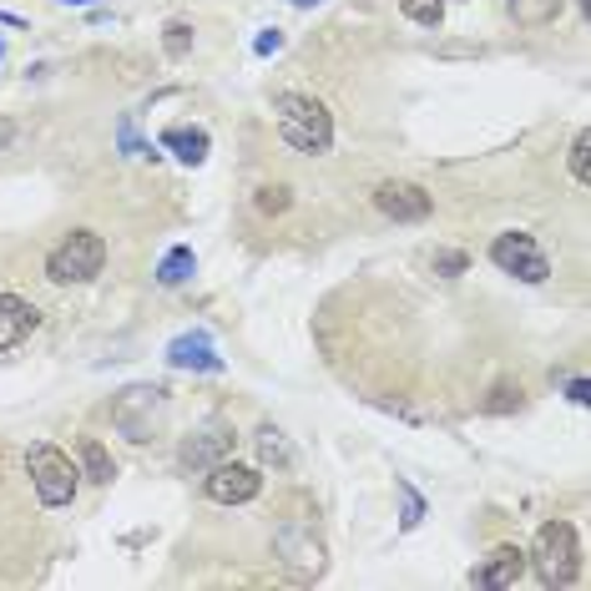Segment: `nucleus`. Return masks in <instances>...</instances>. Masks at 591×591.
Returning <instances> with one entry per match:
<instances>
[{"mask_svg":"<svg viewBox=\"0 0 591 591\" xmlns=\"http://www.w3.org/2000/svg\"><path fill=\"white\" fill-rule=\"evenodd\" d=\"M273 127L304 157H319V152L334 147V117H329V106L319 97H304V91H279L273 97Z\"/></svg>","mask_w":591,"mask_h":591,"instance_id":"f257e3e1","label":"nucleus"},{"mask_svg":"<svg viewBox=\"0 0 591 591\" xmlns=\"http://www.w3.org/2000/svg\"><path fill=\"white\" fill-rule=\"evenodd\" d=\"M526 562L536 566V577L547 587H571L581 577V541L571 521H547L531 541V556Z\"/></svg>","mask_w":591,"mask_h":591,"instance_id":"f03ea898","label":"nucleus"},{"mask_svg":"<svg viewBox=\"0 0 591 591\" xmlns=\"http://www.w3.org/2000/svg\"><path fill=\"white\" fill-rule=\"evenodd\" d=\"M273 556L283 562V571L298 581H313V577H324V566H329V547H324V536L313 531V521H283L279 531H273Z\"/></svg>","mask_w":591,"mask_h":591,"instance_id":"7ed1b4c3","label":"nucleus"},{"mask_svg":"<svg viewBox=\"0 0 591 591\" xmlns=\"http://www.w3.org/2000/svg\"><path fill=\"white\" fill-rule=\"evenodd\" d=\"M26 471H30V486H36L41 505L61 511V505H72V501H76L81 471L72 465V455H66V450H56V445H30Z\"/></svg>","mask_w":591,"mask_h":591,"instance_id":"20e7f679","label":"nucleus"},{"mask_svg":"<svg viewBox=\"0 0 591 591\" xmlns=\"http://www.w3.org/2000/svg\"><path fill=\"white\" fill-rule=\"evenodd\" d=\"M102 268H106V243L97 233H87V228H76V233H66L56 248H51L46 279L51 283H91Z\"/></svg>","mask_w":591,"mask_h":591,"instance_id":"39448f33","label":"nucleus"},{"mask_svg":"<svg viewBox=\"0 0 591 591\" xmlns=\"http://www.w3.org/2000/svg\"><path fill=\"white\" fill-rule=\"evenodd\" d=\"M167 420V389L157 385H127L117 399H112V425L127 435V440H152Z\"/></svg>","mask_w":591,"mask_h":591,"instance_id":"423d86ee","label":"nucleus"},{"mask_svg":"<svg viewBox=\"0 0 591 591\" xmlns=\"http://www.w3.org/2000/svg\"><path fill=\"white\" fill-rule=\"evenodd\" d=\"M490 264L501 268V273H511V279H521V283H547L551 279V258L536 248L531 233H496V243H490Z\"/></svg>","mask_w":591,"mask_h":591,"instance_id":"0eeeda50","label":"nucleus"},{"mask_svg":"<svg viewBox=\"0 0 591 591\" xmlns=\"http://www.w3.org/2000/svg\"><path fill=\"white\" fill-rule=\"evenodd\" d=\"M207 501H218V505H248L258 501V490H264V475L253 471V465H237L233 455L218 460L213 471H207Z\"/></svg>","mask_w":591,"mask_h":591,"instance_id":"6e6552de","label":"nucleus"},{"mask_svg":"<svg viewBox=\"0 0 591 591\" xmlns=\"http://www.w3.org/2000/svg\"><path fill=\"white\" fill-rule=\"evenodd\" d=\"M374 207H380L389 222H425L435 203H429V193L420 182H380V188H374Z\"/></svg>","mask_w":591,"mask_h":591,"instance_id":"1a4fd4ad","label":"nucleus"},{"mask_svg":"<svg viewBox=\"0 0 591 591\" xmlns=\"http://www.w3.org/2000/svg\"><path fill=\"white\" fill-rule=\"evenodd\" d=\"M167 364L172 370H193V374H222L228 364H222L218 344H213V334L207 329H193V334H178V339L167 344Z\"/></svg>","mask_w":591,"mask_h":591,"instance_id":"9d476101","label":"nucleus"},{"mask_svg":"<svg viewBox=\"0 0 591 591\" xmlns=\"http://www.w3.org/2000/svg\"><path fill=\"white\" fill-rule=\"evenodd\" d=\"M233 445H237V435L218 425V429H203V435H188L178 445V460H182V471H213L218 460L233 455Z\"/></svg>","mask_w":591,"mask_h":591,"instance_id":"9b49d317","label":"nucleus"},{"mask_svg":"<svg viewBox=\"0 0 591 591\" xmlns=\"http://www.w3.org/2000/svg\"><path fill=\"white\" fill-rule=\"evenodd\" d=\"M521 577H526V551L521 547H496L486 562L471 571V581L486 591H511Z\"/></svg>","mask_w":591,"mask_h":591,"instance_id":"f8f14e48","label":"nucleus"},{"mask_svg":"<svg viewBox=\"0 0 591 591\" xmlns=\"http://www.w3.org/2000/svg\"><path fill=\"white\" fill-rule=\"evenodd\" d=\"M36 324H41L36 304H26L21 294H0V349H15Z\"/></svg>","mask_w":591,"mask_h":591,"instance_id":"ddd939ff","label":"nucleus"},{"mask_svg":"<svg viewBox=\"0 0 591 591\" xmlns=\"http://www.w3.org/2000/svg\"><path fill=\"white\" fill-rule=\"evenodd\" d=\"M163 147L172 152L182 167H203L207 152H213V137H207L203 127H188V121H178V127H167V132H163Z\"/></svg>","mask_w":591,"mask_h":591,"instance_id":"4468645a","label":"nucleus"},{"mask_svg":"<svg viewBox=\"0 0 591 591\" xmlns=\"http://www.w3.org/2000/svg\"><path fill=\"white\" fill-rule=\"evenodd\" d=\"M197 273V253L188 248V243H178V248L163 253V264H157V283L163 288H182V283Z\"/></svg>","mask_w":591,"mask_h":591,"instance_id":"2eb2a0df","label":"nucleus"},{"mask_svg":"<svg viewBox=\"0 0 591 591\" xmlns=\"http://www.w3.org/2000/svg\"><path fill=\"white\" fill-rule=\"evenodd\" d=\"M258 460L273 465V471H294V445L279 425H258Z\"/></svg>","mask_w":591,"mask_h":591,"instance_id":"dca6fc26","label":"nucleus"},{"mask_svg":"<svg viewBox=\"0 0 591 591\" xmlns=\"http://www.w3.org/2000/svg\"><path fill=\"white\" fill-rule=\"evenodd\" d=\"M562 5H566V0H505L511 21H516V26H531V30L551 26V21L562 15Z\"/></svg>","mask_w":591,"mask_h":591,"instance_id":"f3484780","label":"nucleus"},{"mask_svg":"<svg viewBox=\"0 0 591 591\" xmlns=\"http://www.w3.org/2000/svg\"><path fill=\"white\" fill-rule=\"evenodd\" d=\"M81 471H87V480H97V486H112V480H117V465H112L102 440H81Z\"/></svg>","mask_w":591,"mask_h":591,"instance_id":"a211bd4d","label":"nucleus"},{"mask_svg":"<svg viewBox=\"0 0 591 591\" xmlns=\"http://www.w3.org/2000/svg\"><path fill=\"white\" fill-rule=\"evenodd\" d=\"M395 490H399V531H414V526H420V521H425V496H420V490L410 486V480H404V475H399L395 480Z\"/></svg>","mask_w":591,"mask_h":591,"instance_id":"6ab92c4d","label":"nucleus"},{"mask_svg":"<svg viewBox=\"0 0 591 591\" xmlns=\"http://www.w3.org/2000/svg\"><path fill=\"white\" fill-rule=\"evenodd\" d=\"M450 5H465V0H399V11L410 15L414 26H440Z\"/></svg>","mask_w":591,"mask_h":591,"instance_id":"aec40b11","label":"nucleus"},{"mask_svg":"<svg viewBox=\"0 0 591 591\" xmlns=\"http://www.w3.org/2000/svg\"><path fill=\"white\" fill-rule=\"evenodd\" d=\"M521 404H526V389L511 385V380H501V385H490V395L480 399V410H486V414H516Z\"/></svg>","mask_w":591,"mask_h":591,"instance_id":"412c9836","label":"nucleus"},{"mask_svg":"<svg viewBox=\"0 0 591 591\" xmlns=\"http://www.w3.org/2000/svg\"><path fill=\"white\" fill-rule=\"evenodd\" d=\"M117 142H121V157H147V163H157V157H163L152 142H142V137H137V121L132 117L117 121Z\"/></svg>","mask_w":591,"mask_h":591,"instance_id":"4be33fe9","label":"nucleus"},{"mask_svg":"<svg viewBox=\"0 0 591 591\" xmlns=\"http://www.w3.org/2000/svg\"><path fill=\"white\" fill-rule=\"evenodd\" d=\"M163 51L172 61H182L188 51H193V26L188 21H167V30H163Z\"/></svg>","mask_w":591,"mask_h":591,"instance_id":"5701e85b","label":"nucleus"},{"mask_svg":"<svg viewBox=\"0 0 591 591\" xmlns=\"http://www.w3.org/2000/svg\"><path fill=\"white\" fill-rule=\"evenodd\" d=\"M571 178L581 188L591 182V132H577V142H571Z\"/></svg>","mask_w":591,"mask_h":591,"instance_id":"b1692460","label":"nucleus"},{"mask_svg":"<svg viewBox=\"0 0 591 591\" xmlns=\"http://www.w3.org/2000/svg\"><path fill=\"white\" fill-rule=\"evenodd\" d=\"M288 188H258V197H253V207L264 213V218H279V213H288Z\"/></svg>","mask_w":591,"mask_h":591,"instance_id":"393cba45","label":"nucleus"},{"mask_svg":"<svg viewBox=\"0 0 591 591\" xmlns=\"http://www.w3.org/2000/svg\"><path fill=\"white\" fill-rule=\"evenodd\" d=\"M465 268H471V258H465L460 248H440V253H435V273H440V279H460Z\"/></svg>","mask_w":591,"mask_h":591,"instance_id":"a878e982","label":"nucleus"},{"mask_svg":"<svg viewBox=\"0 0 591 591\" xmlns=\"http://www.w3.org/2000/svg\"><path fill=\"white\" fill-rule=\"evenodd\" d=\"M283 51V30H258V41H253V56H273Z\"/></svg>","mask_w":591,"mask_h":591,"instance_id":"bb28decb","label":"nucleus"},{"mask_svg":"<svg viewBox=\"0 0 591 591\" xmlns=\"http://www.w3.org/2000/svg\"><path fill=\"white\" fill-rule=\"evenodd\" d=\"M15 142H21V121H11V117H0V152H11Z\"/></svg>","mask_w":591,"mask_h":591,"instance_id":"cd10ccee","label":"nucleus"},{"mask_svg":"<svg viewBox=\"0 0 591 591\" xmlns=\"http://www.w3.org/2000/svg\"><path fill=\"white\" fill-rule=\"evenodd\" d=\"M566 395H571V404H591V385H587V380H571Z\"/></svg>","mask_w":591,"mask_h":591,"instance_id":"c85d7f7f","label":"nucleus"},{"mask_svg":"<svg viewBox=\"0 0 591 591\" xmlns=\"http://www.w3.org/2000/svg\"><path fill=\"white\" fill-rule=\"evenodd\" d=\"M0 26H21V15H11V11H0Z\"/></svg>","mask_w":591,"mask_h":591,"instance_id":"c756f323","label":"nucleus"},{"mask_svg":"<svg viewBox=\"0 0 591 591\" xmlns=\"http://www.w3.org/2000/svg\"><path fill=\"white\" fill-rule=\"evenodd\" d=\"M61 5H102V0H61Z\"/></svg>","mask_w":591,"mask_h":591,"instance_id":"7c9ffc66","label":"nucleus"},{"mask_svg":"<svg viewBox=\"0 0 591 591\" xmlns=\"http://www.w3.org/2000/svg\"><path fill=\"white\" fill-rule=\"evenodd\" d=\"M581 11H591V0H581Z\"/></svg>","mask_w":591,"mask_h":591,"instance_id":"2f4dec72","label":"nucleus"},{"mask_svg":"<svg viewBox=\"0 0 591 591\" xmlns=\"http://www.w3.org/2000/svg\"><path fill=\"white\" fill-rule=\"evenodd\" d=\"M294 5H313V0H294Z\"/></svg>","mask_w":591,"mask_h":591,"instance_id":"473e14b6","label":"nucleus"},{"mask_svg":"<svg viewBox=\"0 0 591 591\" xmlns=\"http://www.w3.org/2000/svg\"><path fill=\"white\" fill-rule=\"evenodd\" d=\"M0 56H5V41H0Z\"/></svg>","mask_w":591,"mask_h":591,"instance_id":"72a5a7b5","label":"nucleus"}]
</instances>
